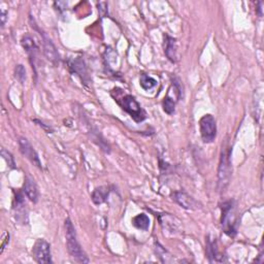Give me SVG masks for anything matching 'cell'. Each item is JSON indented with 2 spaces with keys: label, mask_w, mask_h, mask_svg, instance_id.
<instances>
[{
  "label": "cell",
  "mask_w": 264,
  "mask_h": 264,
  "mask_svg": "<svg viewBox=\"0 0 264 264\" xmlns=\"http://www.w3.org/2000/svg\"><path fill=\"white\" fill-rule=\"evenodd\" d=\"M117 92L116 96H112L117 101L118 105L122 108V110H125L127 114L130 115V117L133 119L136 123H140L147 119L146 111L144 109L140 107L137 100L134 96L129 95V94H124L121 90L115 89Z\"/></svg>",
  "instance_id": "obj_1"
},
{
  "label": "cell",
  "mask_w": 264,
  "mask_h": 264,
  "mask_svg": "<svg viewBox=\"0 0 264 264\" xmlns=\"http://www.w3.org/2000/svg\"><path fill=\"white\" fill-rule=\"evenodd\" d=\"M65 237H66V244H67V250L70 256L80 263H89L90 260L86 253L82 249L77 237V232L73 227V225L69 218L65 220Z\"/></svg>",
  "instance_id": "obj_2"
},
{
  "label": "cell",
  "mask_w": 264,
  "mask_h": 264,
  "mask_svg": "<svg viewBox=\"0 0 264 264\" xmlns=\"http://www.w3.org/2000/svg\"><path fill=\"white\" fill-rule=\"evenodd\" d=\"M239 213L237 210V204L233 199L225 201L222 204V217L221 225L224 232L229 237H234L238 233L239 226Z\"/></svg>",
  "instance_id": "obj_3"
},
{
  "label": "cell",
  "mask_w": 264,
  "mask_h": 264,
  "mask_svg": "<svg viewBox=\"0 0 264 264\" xmlns=\"http://www.w3.org/2000/svg\"><path fill=\"white\" fill-rule=\"evenodd\" d=\"M232 166L230 162V148H226L222 150L220 163L218 169V188L221 192H224L226 188L228 187L231 178Z\"/></svg>",
  "instance_id": "obj_4"
},
{
  "label": "cell",
  "mask_w": 264,
  "mask_h": 264,
  "mask_svg": "<svg viewBox=\"0 0 264 264\" xmlns=\"http://www.w3.org/2000/svg\"><path fill=\"white\" fill-rule=\"evenodd\" d=\"M199 130L203 143H213L217 136L216 120L212 115H204L199 121Z\"/></svg>",
  "instance_id": "obj_5"
},
{
  "label": "cell",
  "mask_w": 264,
  "mask_h": 264,
  "mask_svg": "<svg viewBox=\"0 0 264 264\" xmlns=\"http://www.w3.org/2000/svg\"><path fill=\"white\" fill-rule=\"evenodd\" d=\"M32 257L40 264H50L52 263L51 256V246L44 240H37L32 249Z\"/></svg>",
  "instance_id": "obj_6"
},
{
  "label": "cell",
  "mask_w": 264,
  "mask_h": 264,
  "mask_svg": "<svg viewBox=\"0 0 264 264\" xmlns=\"http://www.w3.org/2000/svg\"><path fill=\"white\" fill-rule=\"evenodd\" d=\"M19 148H20V152L22 153V155L29 160L33 165H35L36 167H39L41 169L43 168L41 159L39 155H37L34 148L29 143V140L25 137L19 138Z\"/></svg>",
  "instance_id": "obj_7"
},
{
  "label": "cell",
  "mask_w": 264,
  "mask_h": 264,
  "mask_svg": "<svg viewBox=\"0 0 264 264\" xmlns=\"http://www.w3.org/2000/svg\"><path fill=\"white\" fill-rule=\"evenodd\" d=\"M173 199L178 204L181 205L182 207L186 210H197L199 209V202L197 200H195V198H193L192 196H190L189 194H187L186 192H175L173 194Z\"/></svg>",
  "instance_id": "obj_8"
},
{
  "label": "cell",
  "mask_w": 264,
  "mask_h": 264,
  "mask_svg": "<svg viewBox=\"0 0 264 264\" xmlns=\"http://www.w3.org/2000/svg\"><path fill=\"white\" fill-rule=\"evenodd\" d=\"M41 35H43L44 53L45 58L48 59L50 62H52L53 64L57 65L60 62V56H59L57 49H56L55 44L44 32L41 31Z\"/></svg>",
  "instance_id": "obj_9"
},
{
  "label": "cell",
  "mask_w": 264,
  "mask_h": 264,
  "mask_svg": "<svg viewBox=\"0 0 264 264\" xmlns=\"http://www.w3.org/2000/svg\"><path fill=\"white\" fill-rule=\"evenodd\" d=\"M22 46L24 48V50L26 51V53L29 56L30 59V63L32 65V68L34 69V72L36 74V70H35V60H36V54H37V45L34 42V40L29 34H26L23 36V39L21 41Z\"/></svg>",
  "instance_id": "obj_10"
},
{
  "label": "cell",
  "mask_w": 264,
  "mask_h": 264,
  "mask_svg": "<svg viewBox=\"0 0 264 264\" xmlns=\"http://www.w3.org/2000/svg\"><path fill=\"white\" fill-rule=\"evenodd\" d=\"M206 256L209 258L211 263L213 262H224V256L219 253L218 243H217L216 239H211L207 237L206 240Z\"/></svg>",
  "instance_id": "obj_11"
},
{
  "label": "cell",
  "mask_w": 264,
  "mask_h": 264,
  "mask_svg": "<svg viewBox=\"0 0 264 264\" xmlns=\"http://www.w3.org/2000/svg\"><path fill=\"white\" fill-rule=\"evenodd\" d=\"M69 68L73 73L79 75L81 80L84 82V84H89L90 79H89L86 65H85L84 61L81 58H77L73 61H71L69 63Z\"/></svg>",
  "instance_id": "obj_12"
},
{
  "label": "cell",
  "mask_w": 264,
  "mask_h": 264,
  "mask_svg": "<svg viewBox=\"0 0 264 264\" xmlns=\"http://www.w3.org/2000/svg\"><path fill=\"white\" fill-rule=\"evenodd\" d=\"M24 192L27 196L28 199L32 201L33 203H36L39 201V189H37V186L34 182V180L30 176L25 177V183H24Z\"/></svg>",
  "instance_id": "obj_13"
},
{
  "label": "cell",
  "mask_w": 264,
  "mask_h": 264,
  "mask_svg": "<svg viewBox=\"0 0 264 264\" xmlns=\"http://www.w3.org/2000/svg\"><path fill=\"white\" fill-rule=\"evenodd\" d=\"M15 206L14 209L16 211V218L18 221L21 222V217H22V224H27L28 219H27V213H25V209H26V203L24 201V198L21 192H18L16 194V198H15Z\"/></svg>",
  "instance_id": "obj_14"
},
{
  "label": "cell",
  "mask_w": 264,
  "mask_h": 264,
  "mask_svg": "<svg viewBox=\"0 0 264 264\" xmlns=\"http://www.w3.org/2000/svg\"><path fill=\"white\" fill-rule=\"evenodd\" d=\"M110 193V188L107 186H101L96 188L92 193V201L95 204H101L106 202Z\"/></svg>",
  "instance_id": "obj_15"
},
{
  "label": "cell",
  "mask_w": 264,
  "mask_h": 264,
  "mask_svg": "<svg viewBox=\"0 0 264 264\" xmlns=\"http://www.w3.org/2000/svg\"><path fill=\"white\" fill-rule=\"evenodd\" d=\"M165 55L172 62H176V40L172 36L166 35Z\"/></svg>",
  "instance_id": "obj_16"
},
{
  "label": "cell",
  "mask_w": 264,
  "mask_h": 264,
  "mask_svg": "<svg viewBox=\"0 0 264 264\" xmlns=\"http://www.w3.org/2000/svg\"><path fill=\"white\" fill-rule=\"evenodd\" d=\"M132 224L139 230H148L150 227V218L146 214H139L132 219Z\"/></svg>",
  "instance_id": "obj_17"
},
{
  "label": "cell",
  "mask_w": 264,
  "mask_h": 264,
  "mask_svg": "<svg viewBox=\"0 0 264 264\" xmlns=\"http://www.w3.org/2000/svg\"><path fill=\"white\" fill-rule=\"evenodd\" d=\"M139 84L144 90H151L154 87H156L158 83L154 78L151 77V75H148L146 73H141L140 79H139Z\"/></svg>",
  "instance_id": "obj_18"
},
{
  "label": "cell",
  "mask_w": 264,
  "mask_h": 264,
  "mask_svg": "<svg viewBox=\"0 0 264 264\" xmlns=\"http://www.w3.org/2000/svg\"><path fill=\"white\" fill-rule=\"evenodd\" d=\"M15 78L17 79V81L20 82L22 85H24V83L26 82V69L23 65L19 64L16 66L15 68Z\"/></svg>",
  "instance_id": "obj_19"
},
{
  "label": "cell",
  "mask_w": 264,
  "mask_h": 264,
  "mask_svg": "<svg viewBox=\"0 0 264 264\" xmlns=\"http://www.w3.org/2000/svg\"><path fill=\"white\" fill-rule=\"evenodd\" d=\"M1 156L2 158L5 160V162L7 163L8 167L12 169H16V162H15V158L13 157V155L8 152L7 150H5L4 148L1 149Z\"/></svg>",
  "instance_id": "obj_20"
},
{
  "label": "cell",
  "mask_w": 264,
  "mask_h": 264,
  "mask_svg": "<svg viewBox=\"0 0 264 264\" xmlns=\"http://www.w3.org/2000/svg\"><path fill=\"white\" fill-rule=\"evenodd\" d=\"M108 4L106 2H100L98 3V12L101 16V18H105L108 15Z\"/></svg>",
  "instance_id": "obj_21"
},
{
  "label": "cell",
  "mask_w": 264,
  "mask_h": 264,
  "mask_svg": "<svg viewBox=\"0 0 264 264\" xmlns=\"http://www.w3.org/2000/svg\"><path fill=\"white\" fill-rule=\"evenodd\" d=\"M9 242V233L8 232H4L2 235V244H1V250H0V254H2L6 244Z\"/></svg>",
  "instance_id": "obj_22"
},
{
  "label": "cell",
  "mask_w": 264,
  "mask_h": 264,
  "mask_svg": "<svg viewBox=\"0 0 264 264\" xmlns=\"http://www.w3.org/2000/svg\"><path fill=\"white\" fill-rule=\"evenodd\" d=\"M5 20H6V12L1 11V26L3 27L5 24Z\"/></svg>",
  "instance_id": "obj_23"
}]
</instances>
